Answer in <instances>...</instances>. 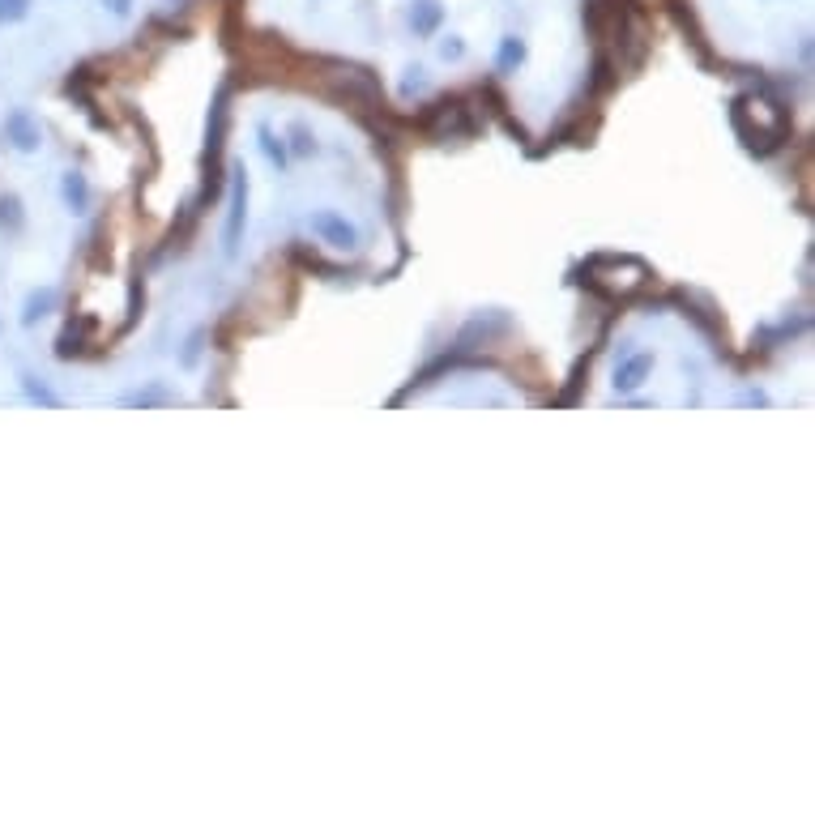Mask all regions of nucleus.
I'll list each match as a JSON object with an SVG mask.
<instances>
[{
	"mask_svg": "<svg viewBox=\"0 0 815 815\" xmlns=\"http://www.w3.org/2000/svg\"><path fill=\"white\" fill-rule=\"evenodd\" d=\"M521 65H525V39L521 35H504L500 52H495V69H500V73H517Z\"/></svg>",
	"mask_w": 815,
	"mask_h": 815,
	"instance_id": "obj_14",
	"label": "nucleus"
},
{
	"mask_svg": "<svg viewBox=\"0 0 815 815\" xmlns=\"http://www.w3.org/2000/svg\"><path fill=\"white\" fill-rule=\"evenodd\" d=\"M141 308H146V291H141V282L133 278V286H129V316H124V329H133V325H137Z\"/></svg>",
	"mask_w": 815,
	"mask_h": 815,
	"instance_id": "obj_25",
	"label": "nucleus"
},
{
	"mask_svg": "<svg viewBox=\"0 0 815 815\" xmlns=\"http://www.w3.org/2000/svg\"><path fill=\"white\" fill-rule=\"evenodd\" d=\"M193 227H197V205H184L180 227H171V235H167V248H188V235H193Z\"/></svg>",
	"mask_w": 815,
	"mask_h": 815,
	"instance_id": "obj_19",
	"label": "nucleus"
},
{
	"mask_svg": "<svg viewBox=\"0 0 815 815\" xmlns=\"http://www.w3.org/2000/svg\"><path fill=\"white\" fill-rule=\"evenodd\" d=\"M440 26H444V5H440V0H414V5H410V30H414V35L431 39Z\"/></svg>",
	"mask_w": 815,
	"mask_h": 815,
	"instance_id": "obj_11",
	"label": "nucleus"
},
{
	"mask_svg": "<svg viewBox=\"0 0 815 815\" xmlns=\"http://www.w3.org/2000/svg\"><path fill=\"white\" fill-rule=\"evenodd\" d=\"M163 397H167V389L154 385V389H146V393H129V397H124V406H154V402H163Z\"/></svg>",
	"mask_w": 815,
	"mask_h": 815,
	"instance_id": "obj_26",
	"label": "nucleus"
},
{
	"mask_svg": "<svg viewBox=\"0 0 815 815\" xmlns=\"http://www.w3.org/2000/svg\"><path fill=\"white\" fill-rule=\"evenodd\" d=\"M589 359H594V355H585V359H577V367H572V380H568V389L551 397V402H555V406H572V402H577V389L585 385V376H589Z\"/></svg>",
	"mask_w": 815,
	"mask_h": 815,
	"instance_id": "obj_18",
	"label": "nucleus"
},
{
	"mask_svg": "<svg viewBox=\"0 0 815 815\" xmlns=\"http://www.w3.org/2000/svg\"><path fill=\"white\" fill-rule=\"evenodd\" d=\"M504 329H508V316H500V312H491V325L483 321V316H474V321L461 329V338H457L453 350H457V355H466V350H474V346H487L495 333H504Z\"/></svg>",
	"mask_w": 815,
	"mask_h": 815,
	"instance_id": "obj_9",
	"label": "nucleus"
},
{
	"mask_svg": "<svg viewBox=\"0 0 815 815\" xmlns=\"http://www.w3.org/2000/svg\"><path fill=\"white\" fill-rule=\"evenodd\" d=\"M291 257L303 265V269H316V274H325V278H342V269L338 265H329V261H321V257H316V252H308V248H291Z\"/></svg>",
	"mask_w": 815,
	"mask_h": 815,
	"instance_id": "obj_20",
	"label": "nucleus"
},
{
	"mask_svg": "<svg viewBox=\"0 0 815 815\" xmlns=\"http://www.w3.org/2000/svg\"><path fill=\"white\" fill-rule=\"evenodd\" d=\"M5 141L13 150H22V154H35L43 146V133H39V120L30 116L26 107H13L9 116H5Z\"/></svg>",
	"mask_w": 815,
	"mask_h": 815,
	"instance_id": "obj_7",
	"label": "nucleus"
},
{
	"mask_svg": "<svg viewBox=\"0 0 815 815\" xmlns=\"http://www.w3.org/2000/svg\"><path fill=\"white\" fill-rule=\"evenodd\" d=\"M286 154H299V158L316 154V137L303 129V124H295V129H291V150H286Z\"/></svg>",
	"mask_w": 815,
	"mask_h": 815,
	"instance_id": "obj_24",
	"label": "nucleus"
},
{
	"mask_svg": "<svg viewBox=\"0 0 815 815\" xmlns=\"http://www.w3.org/2000/svg\"><path fill=\"white\" fill-rule=\"evenodd\" d=\"M22 222H26L22 201L18 197H0V227H5V231H22Z\"/></svg>",
	"mask_w": 815,
	"mask_h": 815,
	"instance_id": "obj_21",
	"label": "nucleus"
},
{
	"mask_svg": "<svg viewBox=\"0 0 815 815\" xmlns=\"http://www.w3.org/2000/svg\"><path fill=\"white\" fill-rule=\"evenodd\" d=\"M90 333H94V316H73V321L65 325V333H60V342H56V355H60V359L86 355Z\"/></svg>",
	"mask_w": 815,
	"mask_h": 815,
	"instance_id": "obj_10",
	"label": "nucleus"
},
{
	"mask_svg": "<svg viewBox=\"0 0 815 815\" xmlns=\"http://www.w3.org/2000/svg\"><path fill=\"white\" fill-rule=\"evenodd\" d=\"M325 90L338 103H350L359 116H372V111H385V90H380V77L363 65H342L333 60V73H325Z\"/></svg>",
	"mask_w": 815,
	"mask_h": 815,
	"instance_id": "obj_1",
	"label": "nucleus"
},
{
	"mask_svg": "<svg viewBox=\"0 0 815 815\" xmlns=\"http://www.w3.org/2000/svg\"><path fill=\"white\" fill-rule=\"evenodd\" d=\"M227 175H231V205H227V227H222V252L235 257L244 227H248V171L244 163H231Z\"/></svg>",
	"mask_w": 815,
	"mask_h": 815,
	"instance_id": "obj_4",
	"label": "nucleus"
},
{
	"mask_svg": "<svg viewBox=\"0 0 815 815\" xmlns=\"http://www.w3.org/2000/svg\"><path fill=\"white\" fill-rule=\"evenodd\" d=\"M414 124H419L431 141H466V137L478 133V120H474V111L466 107V99H436V103H427Z\"/></svg>",
	"mask_w": 815,
	"mask_h": 815,
	"instance_id": "obj_3",
	"label": "nucleus"
},
{
	"mask_svg": "<svg viewBox=\"0 0 815 815\" xmlns=\"http://www.w3.org/2000/svg\"><path fill=\"white\" fill-rule=\"evenodd\" d=\"M653 376V355L641 350V355H628L615 367V393H636Z\"/></svg>",
	"mask_w": 815,
	"mask_h": 815,
	"instance_id": "obj_8",
	"label": "nucleus"
},
{
	"mask_svg": "<svg viewBox=\"0 0 815 815\" xmlns=\"http://www.w3.org/2000/svg\"><path fill=\"white\" fill-rule=\"evenodd\" d=\"M675 303H679L683 316H687V321H692L700 333H705L709 342H722V346H726V321H722V312L713 308V299L696 295V291H675Z\"/></svg>",
	"mask_w": 815,
	"mask_h": 815,
	"instance_id": "obj_5",
	"label": "nucleus"
},
{
	"mask_svg": "<svg viewBox=\"0 0 815 815\" xmlns=\"http://www.w3.org/2000/svg\"><path fill=\"white\" fill-rule=\"evenodd\" d=\"M22 389H26V397H30V402H43V406H60V397H56L52 389H47V385H39L35 376H22Z\"/></svg>",
	"mask_w": 815,
	"mask_h": 815,
	"instance_id": "obj_23",
	"label": "nucleus"
},
{
	"mask_svg": "<svg viewBox=\"0 0 815 815\" xmlns=\"http://www.w3.org/2000/svg\"><path fill=\"white\" fill-rule=\"evenodd\" d=\"M308 227H312V235H321L329 248H342V252H355V248H359L355 222H346L342 214H333V210H316V214L308 218Z\"/></svg>",
	"mask_w": 815,
	"mask_h": 815,
	"instance_id": "obj_6",
	"label": "nucleus"
},
{
	"mask_svg": "<svg viewBox=\"0 0 815 815\" xmlns=\"http://www.w3.org/2000/svg\"><path fill=\"white\" fill-rule=\"evenodd\" d=\"M201 342H205V333H193V338H188L184 355H180V363H184V367H193V363L201 359Z\"/></svg>",
	"mask_w": 815,
	"mask_h": 815,
	"instance_id": "obj_27",
	"label": "nucleus"
},
{
	"mask_svg": "<svg viewBox=\"0 0 815 815\" xmlns=\"http://www.w3.org/2000/svg\"><path fill=\"white\" fill-rule=\"evenodd\" d=\"M257 141H261V154L269 158V167H274V171H286L291 154H286V146L274 137V129H269V124H261V129H257Z\"/></svg>",
	"mask_w": 815,
	"mask_h": 815,
	"instance_id": "obj_16",
	"label": "nucleus"
},
{
	"mask_svg": "<svg viewBox=\"0 0 815 815\" xmlns=\"http://www.w3.org/2000/svg\"><path fill=\"white\" fill-rule=\"evenodd\" d=\"M231 90L218 86L214 90V103H210V124H205V158H201V201L210 205L222 193V146H227V120H231Z\"/></svg>",
	"mask_w": 815,
	"mask_h": 815,
	"instance_id": "obj_2",
	"label": "nucleus"
},
{
	"mask_svg": "<svg viewBox=\"0 0 815 815\" xmlns=\"http://www.w3.org/2000/svg\"><path fill=\"white\" fill-rule=\"evenodd\" d=\"M615 86V65H611V56H598L594 60V69H589V86H585V94L589 99H598V94H606Z\"/></svg>",
	"mask_w": 815,
	"mask_h": 815,
	"instance_id": "obj_15",
	"label": "nucleus"
},
{
	"mask_svg": "<svg viewBox=\"0 0 815 815\" xmlns=\"http://www.w3.org/2000/svg\"><path fill=\"white\" fill-rule=\"evenodd\" d=\"M670 18H675V26L687 35V43L696 47V56L705 60V65H713V52H709V43H705V30L696 26V18H692V9H683V0H670Z\"/></svg>",
	"mask_w": 815,
	"mask_h": 815,
	"instance_id": "obj_12",
	"label": "nucleus"
},
{
	"mask_svg": "<svg viewBox=\"0 0 815 815\" xmlns=\"http://www.w3.org/2000/svg\"><path fill=\"white\" fill-rule=\"evenodd\" d=\"M103 9H107V13H116V18H129L133 0H103Z\"/></svg>",
	"mask_w": 815,
	"mask_h": 815,
	"instance_id": "obj_29",
	"label": "nucleus"
},
{
	"mask_svg": "<svg viewBox=\"0 0 815 815\" xmlns=\"http://www.w3.org/2000/svg\"><path fill=\"white\" fill-rule=\"evenodd\" d=\"M56 299H60V295L52 291V286H43V291H35V295L26 299V308H22V325H35L39 316H47V312L56 308Z\"/></svg>",
	"mask_w": 815,
	"mask_h": 815,
	"instance_id": "obj_17",
	"label": "nucleus"
},
{
	"mask_svg": "<svg viewBox=\"0 0 815 815\" xmlns=\"http://www.w3.org/2000/svg\"><path fill=\"white\" fill-rule=\"evenodd\" d=\"M60 197H65V205L73 214H86L90 210V184L82 171H65V180H60Z\"/></svg>",
	"mask_w": 815,
	"mask_h": 815,
	"instance_id": "obj_13",
	"label": "nucleus"
},
{
	"mask_svg": "<svg viewBox=\"0 0 815 815\" xmlns=\"http://www.w3.org/2000/svg\"><path fill=\"white\" fill-rule=\"evenodd\" d=\"M30 5H35V0H0V26L22 22L26 13H30Z\"/></svg>",
	"mask_w": 815,
	"mask_h": 815,
	"instance_id": "obj_22",
	"label": "nucleus"
},
{
	"mask_svg": "<svg viewBox=\"0 0 815 815\" xmlns=\"http://www.w3.org/2000/svg\"><path fill=\"white\" fill-rule=\"evenodd\" d=\"M440 56H444V60H461V56H466V43H461L457 35H449V39L440 43Z\"/></svg>",
	"mask_w": 815,
	"mask_h": 815,
	"instance_id": "obj_28",
	"label": "nucleus"
}]
</instances>
